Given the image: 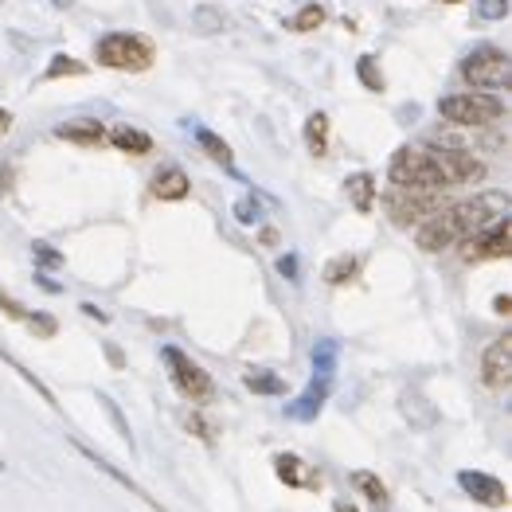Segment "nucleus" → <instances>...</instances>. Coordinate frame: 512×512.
Returning a JSON list of instances; mask_svg holds the SVG:
<instances>
[{
  "label": "nucleus",
  "mask_w": 512,
  "mask_h": 512,
  "mask_svg": "<svg viewBox=\"0 0 512 512\" xmlns=\"http://www.w3.org/2000/svg\"><path fill=\"white\" fill-rule=\"evenodd\" d=\"M329 387H333V376H317V372H313L309 387H305L298 399L290 403V415H294V419H301V423H313V419L321 415L325 399H329Z\"/></svg>",
  "instance_id": "nucleus-11"
},
{
  "label": "nucleus",
  "mask_w": 512,
  "mask_h": 512,
  "mask_svg": "<svg viewBox=\"0 0 512 512\" xmlns=\"http://www.w3.org/2000/svg\"><path fill=\"white\" fill-rule=\"evenodd\" d=\"M165 364H169V376H172V387L188 399V403H196V407H204V403H212L215 395V384L212 376L196 364V360H188L180 348H165Z\"/></svg>",
  "instance_id": "nucleus-7"
},
{
  "label": "nucleus",
  "mask_w": 512,
  "mask_h": 512,
  "mask_svg": "<svg viewBox=\"0 0 512 512\" xmlns=\"http://www.w3.org/2000/svg\"><path fill=\"white\" fill-rule=\"evenodd\" d=\"M387 180L395 188H423V192H438L442 188V172L434 165V149L430 145H403L395 149L391 165H387Z\"/></svg>",
  "instance_id": "nucleus-4"
},
{
  "label": "nucleus",
  "mask_w": 512,
  "mask_h": 512,
  "mask_svg": "<svg viewBox=\"0 0 512 512\" xmlns=\"http://www.w3.org/2000/svg\"><path fill=\"white\" fill-rule=\"evenodd\" d=\"M106 145L122 149V153H129V157H145V153H153V137H149L145 129H133V126L106 129Z\"/></svg>",
  "instance_id": "nucleus-14"
},
{
  "label": "nucleus",
  "mask_w": 512,
  "mask_h": 512,
  "mask_svg": "<svg viewBox=\"0 0 512 512\" xmlns=\"http://www.w3.org/2000/svg\"><path fill=\"white\" fill-rule=\"evenodd\" d=\"M196 145H200V149L212 157L215 165H223V169L231 172L235 180H243V172L235 169V153H231V145H227L219 133H212V129H204V126H196Z\"/></svg>",
  "instance_id": "nucleus-15"
},
{
  "label": "nucleus",
  "mask_w": 512,
  "mask_h": 512,
  "mask_svg": "<svg viewBox=\"0 0 512 512\" xmlns=\"http://www.w3.org/2000/svg\"><path fill=\"white\" fill-rule=\"evenodd\" d=\"M258 243H262V247H274V243H278V231H274V227H262V231H258Z\"/></svg>",
  "instance_id": "nucleus-34"
},
{
  "label": "nucleus",
  "mask_w": 512,
  "mask_h": 512,
  "mask_svg": "<svg viewBox=\"0 0 512 512\" xmlns=\"http://www.w3.org/2000/svg\"><path fill=\"white\" fill-rule=\"evenodd\" d=\"M493 309H497V313H509V309H512V298H509V294H501V298H497V305H493Z\"/></svg>",
  "instance_id": "nucleus-35"
},
{
  "label": "nucleus",
  "mask_w": 512,
  "mask_h": 512,
  "mask_svg": "<svg viewBox=\"0 0 512 512\" xmlns=\"http://www.w3.org/2000/svg\"><path fill=\"white\" fill-rule=\"evenodd\" d=\"M505 215H509V196L505 192H481V196L462 200V204H446L415 227V247L427 251V255H438V251L470 239L477 231L501 223Z\"/></svg>",
  "instance_id": "nucleus-1"
},
{
  "label": "nucleus",
  "mask_w": 512,
  "mask_h": 512,
  "mask_svg": "<svg viewBox=\"0 0 512 512\" xmlns=\"http://www.w3.org/2000/svg\"><path fill=\"white\" fill-rule=\"evenodd\" d=\"M352 489H360L372 505H387V489H384V481L376 477L372 470H356L352 473Z\"/></svg>",
  "instance_id": "nucleus-20"
},
{
  "label": "nucleus",
  "mask_w": 512,
  "mask_h": 512,
  "mask_svg": "<svg viewBox=\"0 0 512 512\" xmlns=\"http://www.w3.org/2000/svg\"><path fill=\"white\" fill-rule=\"evenodd\" d=\"M192 192V180L180 165H165V169L153 172V196L157 200H184Z\"/></svg>",
  "instance_id": "nucleus-13"
},
{
  "label": "nucleus",
  "mask_w": 512,
  "mask_h": 512,
  "mask_svg": "<svg viewBox=\"0 0 512 512\" xmlns=\"http://www.w3.org/2000/svg\"><path fill=\"white\" fill-rule=\"evenodd\" d=\"M188 430H192V434H204V438H208V442H212V438H215L212 430H208V423H204V419H200V415H188Z\"/></svg>",
  "instance_id": "nucleus-33"
},
{
  "label": "nucleus",
  "mask_w": 512,
  "mask_h": 512,
  "mask_svg": "<svg viewBox=\"0 0 512 512\" xmlns=\"http://www.w3.org/2000/svg\"><path fill=\"white\" fill-rule=\"evenodd\" d=\"M24 321H28L32 333H40V337H55V333H59V321H55L51 313H24Z\"/></svg>",
  "instance_id": "nucleus-27"
},
{
  "label": "nucleus",
  "mask_w": 512,
  "mask_h": 512,
  "mask_svg": "<svg viewBox=\"0 0 512 512\" xmlns=\"http://www.w3.org/2000/svg\"><path fill=\"white\" fill-rule=\"evenodd\" d=\"M51 4H55V8H67V4H71V0H51Z\"/></svg>",
  "instance_id": "nucleus-39"
},
{
  "label": "nucleus",
  "mask_w": 512,
  "mask_h": 512,
  "mask_svg": "<svg viewBox=\"0 0 512 512\" xmlns=\"http://www.w3.org/2000/svg\"><path fill=\"white\" fill-rule=\"evenodd\" d=\"M512 251V227L509 219H501V223H493V227H485V231H477L470 239H462V258L466 262H489V258H509Z\"/></svg>",
  "instance_id": "nucleus-8"
},
{
  "label": "nucleus",
  "mask_w": 512,
  "mask_h": 512,
  "mask_svg": "<svg viewBox=\"0 0 512 512\" xmlns=\"http://www.w3.org/2000/svg\"><path fill=\"white\" fill-rule=\"evenodd\" d=\"M333 509H337V512H356V509H348V505H344V501H337V505H333Z\"/></svg>",
  "instance_id": "nucleus-38"
},
{
  "label": "nucleus",
  "mask_w": 512,
  "mask_h": 512,
  "mask_svg": "<svg viewBox=\"0 0 512 512\" xmlns=\"http://www.w3.org/2000/svg\"><path fill=\"white\" fill-rule=\"evenodd\" d=\"M67 75H86V63L71 59V55H55V59H51V67L43 71V79H47V83H51V79H67Z\"/></svg>",
  "instance_id": "nucleus-24"
},
{
  "label": "nucleus",
  "mask_w": 512,
  "mask_h": 512,
  "mask_svg": "<svg viewBox=\"0 0 512 512\" xmlns=\"http://www.w3.org/2000/svg\"><path fill=\"white\" fill-rule=\"evenodd\" d=\"M509 16V0H477V20L485 24H497Z\"/></svg>",
  "instance_id": "nucleus-26"
},
{
  "label": "nucleus",
  "mask_w": 512,
  "mask_h": 512,
  "mask_svg": "<svg viewBox=\"0 0 512 512\" xmlns=\"http://www.w3.org/2000/svg\"><path fill=\"white\" fill-rule=\"evenodd\" d=\"M243 384L251 387V391H258V395H286V384L278 376H270V372H247Z\"/></svg>",
  "instance_id": "nucleus-23"
},
{
  "label": "nucleus",
  "mask_w": 512,
  "mask_h": 512,
  "mask_svg": "<svg viewBox=\"0 0 512 512\" xmlns=\"http://www.w3.org/2000/svg\"><path fill=\"white\" fill-rule=\"evenodd\" d=\"M32 255H36V262H40V270H63V255L51 251V247H43V243L32 247Z\"/></svg>",
  "instance_id": "nucleus-28"
},
{
  "label": "nucleus",
  "mask_w": 512,
  "mask_h": 512,
  "mask_svg": "<svg viewBox=\"0 0 512 512\" xmlns=\"http://www.w3.org/2000/svg\"><path fill=\"white\" fill-rule=\"evenodd\" d=\"M321 24H325V8L321 4H305L294 20H286L290 32H317Z\"/></svg>",
  "instance_id": "nucleus-21"
},
{
  "label": "nucleus",
  "mask_w": 512,
  "mask_h": 512,
  "mask_svg": "<svg viewBox=\"0 0 512 512\" xmlns=\"http://www.w3.org/2000/svg\"><path fill=\"white\" fill-rule=\"evenodd\" d=\"M333 368H337V341H317L313 344V372L333 376Z\"/></svg>",
  "instance_id": "nucleus-22"
},
{
  "label": "nucleus",
  "mask_w": 512,
  "mask_h": 512,
  "mask_svg": "<svg viewBox=\"0 0 512 512\" xmlns=\"http://www.w3.org/2000/svg\"><path fill=\"white\" fill-rule=\"evenodd\" d=\"M110 360H114V368H122V364H126V360H122V348L110 344Z\"/></svg>",
  "instance_id": "nucleus-37"
},
{
  "label": "nucleus",
  "mask_w": 512,
  "mask_h": 512,
  "mask_svg": "<svg viewBox=\"0 0 512 512\" xmlns=\"http://www.w3.org/2000/svg\"><path fill=\"white\" fill-rule=\"evenodd\" d=\"M344 192H348L352 208L360 215H368L376 208V176H372V172H352V176L344 180Z\"/></svg>",
  "instance_id": "nucleus-16"
},
{
  "label": "nucleus",
  "mask_w": 512,
  "mask_h": 512,
  "mask_svg": "<svg viewBox=\"0 0 512 512\" xmlns=\"http://www.w3.org/2000/svg\"><path fill=\"white\" fill-rule=\"evenodd\" d=\"M481 384L489 391H509L512 384V337L501 333L481 356Z\"/></svg>",
  "instance_id": "nucleus-9"
},
{
  "label": "nucleus",
  "mask_w": 512,
  "mask_h": 512,
  "mask_svg": "<svg viewBox=\"0 0 512 512\" xmlns=\"http://www.w3.org/2000/svg\"><path fill=\"white\" fill-rule=\"evenodd\" d=\"M55 137L71 141V145H86V149H102L106 145V126L94 122V118H75V122L55 126Z\"/></svg>",
  "instance_id": "nucleus-12"
},
{
  "label": "nucleus",
  "mask_w": 512,
  "mask_h": 512,
  "mask_svg": "<svg viewBox=\"0 0 512 512\" xmlns=\"http://www.w3.org/2000/svg\"><path fill=\"white\" fill-rule=\"evenodd\" d=\"M458 485L466 489V497H473L477 505H489V509H505V505H509V489H505V481L493 477V473L462 470L458 473Z\"/></svg>",
  "instance_id": "nucleus-10"
},
{
  "label": "nucleus",
  "mask_w": 512,
  "mask_h": 512,
  "mask_svg": "<svg viewBox=\"0 0 512 512\" xmlns=\"http://www.w3.org/2000/svg\"><path fill=\"white\" fill-rule=\"evenodd\" d=\"M278 274H282V278H290V282H298V278H301V270H298V255L278 258Z\"/></svg>",
  "instance_id": "nucleus-32"
},
{
  "label": "nucleus",
  "mask_w": 512,
  "mask_h": 512,
  "mask_svg": "<svg viewBox=\"0 0 512 512\" xmlns=\"http://www.w3.org/2000/svg\"><path fill=\"white\" fill-rule=\"evenodd\" d=\"M462 79L473 86V90H505L512 79V67H509V55L493 43L477 47L470 59H462Z\"/></svg>",
  "instance_id": "nucleus-5"
},
{
  "label": "nucleus",
  "mask_w": 512,
  "mask_h": 512,
  "mask_svg": "<svg viewBox=\"0 0 512 512\" xmlns=\"http://www.w3.org/2000/svg\"><path fill=\"white\" fill-rule=\"evenodd\" d=\"M356 75H360V83L368 86V90H376V94L384 90V75H380V67H376L372 55H360V59H356Z\"/></svg>",
  "instance_id": "nucleus-25"
},
{
  "label": "nucleus",
  "mask_w": 512,
  "mask_h": 512,
  "mask_svg": "<svg viewBox=\"0 0 512 512\" xmlns=\"http://www.w3.org/2000/svg\"><path fill=\"white\" fill-rule=\"evenodd\" d=\"M196 28H200V32H219V28H223V16H219L215 8H200V12H196Z\"/></svg>",
  "instance_id": "nucleus-30"
},
{
  "label": "nucleus",
  "mask_w": 512,
  "mask_h": 512,
  "mask_svg": "<svg viewBox=\"0 0 512 512\" xmlns=\"http://www.w3.org/2000/svg\"><path fill=\"white\" fill-rule=\"evenodd\" d=\"M356 274H360V258L356 255H341L325 266V282H329V286H344V282H352Z\"/></svg>",
  "instance_id": "nucleus-19"
},
{
  "label": "nucleus",
  "mask_w": 512,
  "mask_h": 512,
  "mask_svg": "<svg viewBox=\"0 0 512 512\" xmlns=\"http://www.w3.org/2000/svg\"><path fill=\"white\" fill-rule=\"evenodd\" d=\"M8 129H12V114L0 106V133H8Z\"/></svg>",
  "instance_id": "nucleus-36"
},
{
  "label": "nucleus",
  "mask_w": 512,
  "mask_h": 512,
  "mask_svg": "<svg viewBox=\"0 0 512 512\" xmlns=\"http://www.w3.org/2000/svg\"><path fill=\"white\" fill-rule=\"evenodd\" d=\"M258 215H262V208H258L255 196H247V200L235 204V219H239V223H258Z\"/></svg>",
  "instance_id": "nucleus-29"
},
{
  "label": "nucleus",
  "mask_w": 512,
  "mask_h": 512,
  "mask_svg": "<svg viewBox=\"0 0 512 512\" xmlns=\"http://www.w3.org/2000/svg\"><path fill=\"white\" fill-rule=\"evenodd\" d=\"M94 59L102 67H110V71L137 75V71H149L153 67L157 47H153L149 36H137V32H110V36H102V40L94 43Z\"/></svg>",
  "instance_id": "nucleus-2"
},
{
  "label": "nucleus",
  "mask_w": 512,
  "mask_h": 512,
  "mask_svg": "<svg viewBox=\"0 0 512 512\" xmlns=\"http://www.w3.org/2000/svg\"><path fill=\"white\" fill-rule=\"evenodd\" d=\"M305 149L313 157L329 153V114H309V122H305Z\"/></svg>",
  "instance_id": "nucleus-18"
},
{
  "label": "nucleus",
  "mask_w": 512,
  "mask_h": 512,
  "mask_svg": "<svg viewBox=\"0 0 512 512\" xmlns=\"http://www.w3.org/2000/svg\"><path fill=\"white\" fill-rule=\"evenodd\" d=\"M274 473H278L290 489H313V485H317V473L305 470L298 454H278V458H274Z\"/></svg>",
  "instance_id": "nucleus-17"
},
{
  "label": "nucleus",
  "mask_w": 512,
  "mask_h": 512,
  "mask_svg": "<svg viewBox=\"0 0 512 512\" xmlns=\"http://www.w3.org/2000/svg\"><path fill=\"white\" fill-rule=\"evenodd\" d=\"M438 208H446V200L438 192H423V188H391L384 196V212L399 227H419Z\"/></svg>",
  "instance_id": "nucleus-6"
},
{
  "label": "nucleus",
  "mask_w": 512,
  "mask_h": 512,
  "mask_svg": "<svg viewBox=\"0 0 512 512\" xmlns=\"http://www.w3.org/2000/svg\"><path fill=\"white\" fill-rule=\"evenodd\" d=\"M438 4H458V0H438Z\"/></svg>",
  "instance_id": "nucleus-40"
},
{
  "label": "nucleus",
  "mask_w": 512,
  "mask_h": 512,
  "mask_svg": "<svg viewBox=\"0 0 512 512\" xmlns=\"http://www.w3.org/2000/svg\"><path fill=\"white\" fill-rule=\"evenodd\" d=\"M0 313H4V317H12V321H24V313H28V309H24V305H20L16 298H8V294L0 290Z\"/></svg>",
  "instance_id": "nucleus-31"
},
{
  "label": "nucleus",
  "mask_w": 512,
  "mask_h": 512,
  "mask_svg": "<svg viewBox=\"0 0 512 512\" xmlns=\"http://www.w3.org/2000/svg\"><path fill=\"white\" fill-rule=\"evenodd\" d=\"M438 114L450 122V126H466V129H481L493 126L505 118V102L489 90H466V94H446L438 102Z\"/></svg>",
  "instance_id": "nucleus-3"
}]
</instances>
